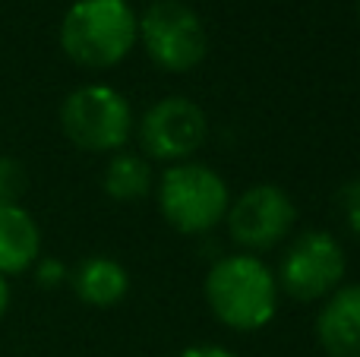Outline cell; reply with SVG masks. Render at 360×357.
I'll use <instances>...</instances> for the list:
<instances>
[{
  "label": "cell",
  "instance_id": "obj_14",
  "mask_svg": "<svg viewBox=\"0 0 360 357\" xmlns=\"http://www.w3.org/2000/svg\"><path fill=\"white\" fill-rule=\"evenodd\" d=\"M342 215L351 225V231L360 234V181H351L342 190Z\"/></svg>",
  "mask_w": 360,
  "mask_h": 357
},
{
  "label": "cell",
  "instance_id": "obj_15",
  "mask_svg": "<svg viewBox=\"0 0 360 357\" xmlns=\"http://www.w3.org/2000/svg\"><path fill=\"white\" fill-rule=\"evenodd\" d=\"M63 278H67V269H63L57 259H38V282H41L44 288H54Z\"/></svg>",
  "mask_w": 360,
  "mask_h": 357
},
{
  "label": "cell",
  "instance_id": "obj_6",
  "mask_svg": "<svg viewBox=\"0 0 360 357\" xmlns=\"http://www.w3.org/2000/svg\"><path fill=\"white\" fill-rule=\"evenodd\" d=\"M345 269H348V259H345V247L335 234L304 231L300 238H294V244L281 257L275 282L288 297L313 304L326 301L332 291L342 288Z\"/></svg>",
  "mask_w": 360,
  "mask_h": 357
},
{
  "label": "cell",
  "instance_id": "obj_4",
  "mask_svg": "<svg viewBox=\"0 0 360 357\" xmlns=\"http://www.w3.org/2000/svg\"><path fill=\"white\" fill-rule=\"evenodd\" d=\"M63 136L82 152H117L133 133V108L117 89L92 82L70 92L60 105Z\"/></svg>",
  "mask_w": 360,
  "mask_h": 357
},
{
  "label": "cell",
  "instance_id": "obj_1",
  "mask_svg": "<svg viewBox=\"0 0 360 357\" xmlns=\"http://www.w3.org/2000/svg\"><path fill=\"white\" fill-rule=\"evenodd\" d=\"M275 272L253 253L221 257L205 275V301L218 323L237 332H256L278 310Z\"/></svg>",
  "mask_w": 360,
  "mask_h": 357
},
{
  "label": "cell",
  "instance_id": "obj_11",
  "mask_svg": "<svg viewBox=\"0 0 360 357\" xmlns=\"http://www.w3.org/2000/svg\"><path fill=\"white\" fill-rule=\"evenodd\" d=\"M70 282H73V291L82 304L98 307V310L117 307L127 297V291H130V275H127L124 266L111 257L82 259V263L76 266V272L70 275Z\"/></svg>",
  "mask_w": 360,
  "mask_h": 357
},
{
  "label": "cell",
  "instance_id": "obj_5",
  "mask_svg": "<svg viewBox=\"0 0 360 357\" xmlns=\"http://www.w3.org/2000/svg\"><path fill=\"white\" fill-rule=\"evenodd\" d=\"M139 41L149 60L168 73L199 67L209 51L202 19L184 0H152V6L139 16Z\"/></svg>",
  "mask_w": 360,
  "mask_h": 357
},
{
  "label": "cell",
  "instance_id": "obj_12",
  "mask_svg": "<svg viewBox=\"0 0 360 357\" xmlns=\"http://www.w3.org/2000/svg\"><path fill=\"white\" fill-rule=\"evenodd\" d=\"M105 193L117 202H133L152 190V168L143 155L133 152H114L105 168Z\"/></svg>",
  "mask_w": 360,
  "mask_h": 357
},
{
  "label": "cell",
  "instance_id": "obj_17",
  "mask_svg": "<svg viewBox=\"0 0 360 357\" xmlns=\"http://www.w3.org/2000/svg\"><path fill=\"white\" fill-rule=\"evenodd\" d=\"M6 310H10V282L0 275V320L6 316Z\"/></svg>",
  "mask_w": 360,
  "mask_h": 357
},
{
  "label": "cell",
  "instance_id": "obj_7",
  "mask_svg": "<svg viewBox=\"0 0 360 357\" xmlns=\"http://www.w3.org/2000/svg\"><path fill=\"white\" fill-rule=\"evenodd\" d=\"M224 219H228V234L237 247L272 250L291 234L297 209L281 187L259 183V187H250L247 193H240L237 200H231Z\"/></svg>",
  "mask_w": 360,
  "mask_h": 357
},
{
  "label": "cell",
  "instance_id": "obj_8",
  "mask_svg": "<svg viewBox=\"0 0 360 357\" xmlns=\"http://www.w3.org/2000/svg\"><path fill=\"white\" fill-rule=\"evenodd\" d=\"M205 136H209V120H205L202 108L184 95H168V98L155 101L139 124L143 152L149 158L171 164L190 162V155L199 152Z\"/></svg>",
  "mask_w": 360,
  "mask_h": 357
},
{
  "label": "cell",
  "instance_id": "obj_9",
  "mask_svg": "<svg viewBox=\"0 0 360 357\" xmlns=\"http://www.w3.org/2000/svg\"><path fill=\"white\" fill-rule=\"evenodd\" d=\"M316 339L329 357H360V285H342L326 297Z\"/></svg>",
  "mask_w": 360,
  "mask_h": 357
},
{
  "label": "cell",
  "instance_id": "obj_10",
  "mask_svg": "<svg viewBox=\"0 0 360 357\" xmlns=\"http://www.w3.org/2000/svg\"><path fill=\"white\" fill-rule=\"evenodd\" d=\"M41 259L38 221L19 202H0V275H22Z\"/></svg>",
  "mask_w": 360,
  "mask_h": 357
},
{
  "label": "cell",
  "instance_id": "obj_3",
  "mask_svg": "<svg viewBox=\"0 0 360 357\" xmlns=\"http://www.w3.org/2000/svg\"><path fill=\"white\" fill-rule=\"evenodd\" d=\"M231 193L218 171L199 162L171 164L158 181V209L180 234H205L228 215Z\"/></svg>",
  "mask_w": 360,
  "mask_h": 357
},
{
  "label": "cell",
  "instance_id": "obj_18",
  "mask_svg": "<svg viewBox=\"0 0 360 357\" xmlns=\"http://www.w3.org/2000/svg\"><path fill=\"white\" fill-rule=\"evenodd\" d=\"M357 16H360V0H357Z\"/></svg>",
  "mask_w": 360,
  "mask_h": 357
},
{
  "label": "cell",
  "instance_id": "obj_13",
  "mask_svg": "<svg viewBox=\"0 0 360 357\" xmlns=\"http://www.w3.org/2000/svg\"><path fill=\"white\" fill-rule=\"evenodd\" d=\"M29 187L25 168L10 155H0V202H19Z\"/></svg>",
  "mask_w": 360,
  "mask_h": 357
},
{
  "label": "cell",
  "instance_id": "obj_16",
  "mask_svg": "<svg viewBox=\"0 0 360 357\" xmlns=\"http://www.w3.org/2000/svg\"><path fill=\"white\" fill-rule=\"evenodd\" d=\"M180 357H237V354H231L228 348H218V345H193Z\"/></svg>",
  "mask_w": 360,
  "mask_h": 357
},
{
  "label": "cell",
  "instance_id": "obj_2",
  "mask_svg": "<svg viewBox=\"0 0 360 357\" xmlns=\"http://www.w3.org/2000/svg\"><path fill=\"white\" fill-rule=\"evenodd\" d=\"M139 41V16L127 0H76L60 22V48L86 70H111Z\"/></svg>",
  "mask_w": 360,
  "mask_h": 357
}]
</instances>
